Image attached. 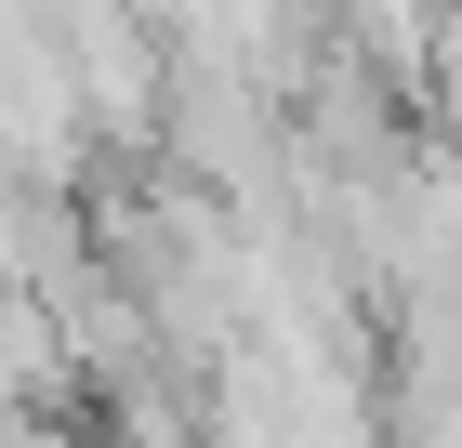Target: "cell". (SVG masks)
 Returning a JSON list of instances; mask_svg holds the SVG:
<instances>
[{
  "label": "cell",
  "mask_w": 462,
  "mask_h": 448,
  "mask_svg": "<svg viewBox=\"0 0 462 448\" xmlns=\"http://www.w3.org/2000/svg\"><path fill=\"white\" fill-rule=\"evenodd\" d=\"M436 93H449V119H462V0L436 14Z\"/></svg>",
  "instance_id": "obj_1"
}]
</instances>
